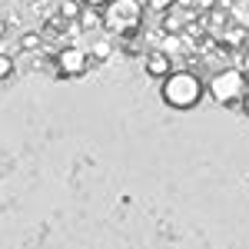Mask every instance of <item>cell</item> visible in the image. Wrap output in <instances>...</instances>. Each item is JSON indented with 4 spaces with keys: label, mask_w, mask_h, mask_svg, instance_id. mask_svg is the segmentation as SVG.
I'll return each instance as SVG.
<instances>
[{
    "label": "cell",
    "mask_w": 249,
    "mask_h": 249,
    "mask_svg": "<svg viewBox=\"0 0 249 249\" xmlns=\"http://www.w3.org/2000/svg\"><path fill=\"white\" fill-rule=\"evenodd\" d=\"M160 93H163V103L173 107V110H193L203 100V80L190 70H173L170 77L163 80Z\"/></svg>",
    "instance_id": "1"
},
{
    "label": "cell",
    "mask_w": 249,
    "mask_h": 249,
    "mask_svg": "<svg viewBox=\"0 0 249 249\" xmlns=\"http://www.w3.org/2000/svg\"><path fill=\"white\" fill-rule=\"evenodd\" d=\"M249 93V77L243 70H219L210 80V96L223 107H243Z\"/></svg>",
    "instance_id": "2"
},
{
    "label": "cell",
    "mask_w": 249,
    "mask_h": 249,
    "mask_svg": "<svg viewBox=\"0 0 249 249\" xmlns=\"http://www.w3.org/2000/svg\"><path fill=\"white\" fill-rule=\"evenodd\" d=\"M140 17H143V10H140L136 0H110V10L103 17V27L110 34H130V30L140 27Z\"/></svg>",
    "instance_id": "3"
},
{
    "label": "cell",
    "mask_w": 249,
    "mask_h": 249,
    "mask_svg": "<svg viewBox=\"0 0 249 249\" xmlns=\"http://www.w3.org/2000/svg\"><path fill=\"white\" fill-rule=\"evenodd\" d=\"M57 67H60V77H83L90 70V50H83V47H63L57 57Z\"/></svg>",
    "instance_id": "4"
},
{
    "label": "cell",
    "mask_w": 249,
    "mask_h": 249,
    "mask_svg": "<svg viewBox=\"0 0 249 249\" xmlns=\"http://www.w3.org/2000/svg\"><path fill=\"white\" fill-rule=\"evenodd\" d=\"M143 67H146V73H150L153 80H160V83L173 73V63H170V53H166V50H153Z\"/></svg>",
    "instance_id": "5"
},
{
    "label": "cell",
    "mask_w": 249,
    "mask_h": 249,
    "mask_svg": "<svg viewBox=\"0 0 249 249\" xmlns=\"http://www.w3.org/2000/svg\"><path fill=\"white\" fill-rule=\"evenodd\" d=\"M80 14H83V7H80L77 0H63L60 3V17L63 20H80Z\"/></svg>",
    "instance_id": "6"
},
{
    "label": "cell",
    "mask_w": 249,
    "mask_h": 249,
    "mask_svg": "<svg viewBox=\"0 0 249 249\" xmlns=\"http://www.w3.org/2000/svg\"><path fill=\"white\" fill-rule=\"evenodd\" d=\"M163 27H166V30H170L173 37H176V34H179V30L186 27V17H183V14H166V20H163Z\"/></svg>",
    "instance_id": "7"
},
{
    "label": "cell",
    "mask_w": 249,
    "mask_h": 249,
    "mask_svg": "<svg viewBox=\"0 0 249 249\" xmlns=\"http://www.w3.org/2000/svg\"><path fill=\"white\" fill-rule=\"evenodd\" d=\"M110 50H113L110 40H96L93 47H90V60H107V57H110Z\"/></svg>",
    "instance_id": "8"
},
{
    "label": "cell",
    "mask_w": 249,
    "mask_h": 249,
    "mask_svg": "<svg viewBox=\"0 0 249 249\" xmlns=\"http://www.w3.org/2000/svg\"><path fill=\"white\" fill-rule=\"evenodd\" d=\"M20 47L23 50H40V34H23L20 37Z\"/></svg>",
    "instance_id": "9"
},
{
    "label": "cell",
    "mask_w": 249,
    "mask_h": 249,
    "mask_svg": "<svg viewBox=\"0 0 249 249\" xmlns=\"http://www.w3.org/2000/svg\"><path fill=\"white\" fill-rule=\"evenodd\" d=\"M14 73V60H10V53H0V80H7Z\"/></svg>",
    "instance_id": "10"
},
{
    "label": "cell",
    "mask_w": 249,
    "mask_h": 249,
    "mask_svg": "<svg viewBox=\"0 0 249 249\" xmlns=\"http://www.w3.org/2000/svg\"><path fill=\"white\" fill-rule=\"evenodd\" d=\"M146 3H150V10H160V14H170L176 7V0H146Z\"/></svg>",
    "instance_id": "11"
},
{
    "label": "cell",
    "mask_w": 249,
    "mask_h": 249,
    "mask_svg": "<svg viewBox=\"0 0 249 249\" xmlns=\"http://www.w3.org/2000/svg\"><path fill=\"white\" fill-rule=\"evenodd\" d=\"M80 27H87V30L96 27V17H93V14H80Z\"/></svg>",
    "instance_id": "12"
},
{
    "label": "cell",
    "mask_w": 249,
    "mask_h": 249,
    "mask_svg": "<svg viewBox=\"0 0 249 249\" xmlns=\"http://www.w3.org/2000/svg\"><path fill=\"white\" fill-rule=\"evenodd\" d=\"M83 7H90V10H96V7H110V0H83Z\"/></svg>",
    "instance_id": "13"
},
{
    "label": "cell",
    "mask_w": 249,
    "mask_h": 249,
    "mask_svg": "<svg viewBox=\"0 0 249 249\" xmlns=\"http://www.w3.org/2000/svg\"><path fill=\"white\" fill-rule=\"evenodd\" d=\"M176 47H179V40H176V37H170V40H166V53H173Z\"/></svg>",
    "instance_id": "14"
},
{
    "label": "cell",
    "mask_w": 249,
    "mask_h": 249,
    "mask_svg": "<svg viewBox=\"0 0 249 249\" xmlns=\"http://www.w3.org/2000/svg\"><path fill=\"white\" fill-rule=\"evenodd\" d=\"M7 30H10V23H7V20H3V17H0V40H3V37H7Z\"/></svg>",
    "instance_id": "15"
},
{
    "label": "cell",
    "mask_w": 249,
    "mask_h": 249,
    "mask_svg": "<svg viewBox=\"0 0 249 249\" xmlns=\"http://www.w3.org/2000/svg\"><path fill=\"white\" fill-rule=\"evenodd\" d=\"M243 113L249 116V93H246V100H243Z\"/></svg>",
    "instance_id": "16"
},
{
    "label": "cell",
    "mask_w": 249,
    "mask_h": 249,
    "mask_svg": "<svg viewBox=\"0 0 249 249\" xmlns=\"http://www.w3.org/2000/svg\"><path fill=\"white\" fill-rule=\"evenodd\" d=\"M246 73H249V53H246Z\"/></svg>",
    "instance_id": "17"
}]
</instances>
